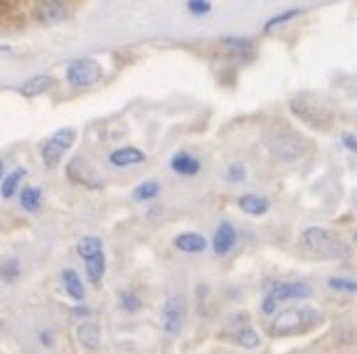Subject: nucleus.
<instances>
[{"label":"nucleus","instance_id":"f704fd0d","mask_svg":"<svg viewBox=\"0 0 357 354\" xmlns=\"http://www.w3.org/2000/svg\"><path fill=\"white\" fill-rule=\"evenodd\" d=\"M340 143H342V148H347V151L357 155V136H352V133H342Z\"/></svg>","mask_w":357,"mask_h":354},{"label":"nucleus","instance_id":"9d476101","mask_svg":"<svg viewBox=\"0 0 357 354\" xmlns=\"http://www.w3.org/2000/svg\"><path fill=\"white\" fill-rule=\"evenodd\" d=\"M32 15H35L37 22H43V25H54V22L67 17V6H64L62 0H40Z\"/></svg>","mask_w":357,"mask_h":354},{"label":"nucleus","instance_id":"473e14b6","mask_svg":"<svg viewBox=\"0 0 357 354\" xmlns=\"http://www.w3.org/2000/svg\"><path fill=\"white\" fill-rule=\"evenodd\" d=\"M276 310H279V300L273 295H264V300H261V313L264 315H276Z\"/></svg>","mask_w":357,"mask_h":354},{"label":"nucleus","instance_id":"2f4dec72","mask_svg":"<svg viewBox=\"0 0 357 354\" xmlns=\"http://www.w3.org/2000/svg\"><path fill=\"white\" fill-rule=\"evenodd\" d=\"M37 342H40V347L52 349L54 344H57V332H54V330H50V328H43L40 332H37Z\"/></svg>","mask_w":357,"mask_h":354},{"label":"nucleus","instance_id":"b1692460","mask_svg":"<svg viewBox=\"0 0 357 354\" xmlns=\"http://www.w3.org/2000/svg\"><path fill=\"white\" fill-rule=\"evenodd\" d=\"M158 194H160V185H158L155 180H146V183H141L133 190L131 197H133V202H153Z\"/></svg>","mask_w":357,"mask_h":354},{"label":"nucleus","instance_id":"e433bc0d","mask_svg":"<svg viewBox=\"0 0 357 354\" xmlns=\"http://www.w3.org/2000/svg\"><path fill=\"white\" fill-rule=\"evenodd\" d=\"M352 241H355V246H357V231H355V236H352Z\"/></svg>","mask_w":357,"mask_h":354},{"label":"nucleus","instance_id":"4468645a","mask_svg":"<svg viewBox=\"0 0 357 354\" xmlns=\"http://www.w3.org/2000/svg\"><path fill=\"white\" fill-rule=\"evenodd\" d=\"M77 339L79 344L86 349V352H99L101 347V328L94 323V320H84V323L77 325Z\"/></svg>","mask_w":357,"mask_h":354},{"label":"nucleus","instance_id":"1a4fd4ad","mask_svg":"<svg viewBox=\"0 0 357 354\" xmlns=\"http://www.w3.org/2000/svg\"><path fill=\"white\" fill-rule=\"evenodd\" d=\"M236 229L231 222H220L215 229V234H212V251H215V256H227L231 254V249L236 246Z\"/></svg>","mask_w":357,"mask_h":354},{"label":"nucleus","instance_id":"72a5a7b5","mask_svg":"<svg viewBox=\"0 0 357 354\" xmlns=\"http://www.w3.org/2000/svg\"><path fill=\"white\" fill-rule=\"evenodd\" d=\"M72 313V318H82V320H89V315H91V307L89 305H84V302H74V307L69 310Z\"/></svg>","mask_w":357,"mask_h":354},{"label":"nucleus","instance_id":"393cba45","mask_svg":"<svg viewBox=\"0 0 357 354\" xmlns=\"http://www.w3.org/2000/svg\"><path fill=\"white\" fill-rule=\"evenodd\" d=\"M264 291L268 295H273L279 302L294 300V293H291V281H266L264 283Z\"/></svg>","mask_w":357,"mask_h":354},{"label":"nucleus","instance_id":"ddd939ff","mask_svg":"<svg viewBox=\"0 0 357 354\" xmlns=\"http://www.w3.org/2000/svg\"><path fill=\"white\" fill-rule=\"evenodd\" d=\"M170 170L175 172V175L180 177H195V175H200L202 170V162L200 157H195L192 153H175L173 157H170Z\"/></svg>","mask_w":357,"mask_h":354},{"label":"nucleus","instance_id":"c756f323","mask_svg":"<svg viewBox=\"0 0 357 354\" xmlns=\"http://www.w3.org/2000/svg\"><path fill=\"white\" fill-rule=\"evenodd\" d=\"M328 286L333 291H340V293H357V281H350V278H340V276H333L328 281Z\"/></svg>","mask_w":357,"mask_h":354},{"label":"nucleus","instance_id":"6e6552de","mask_svg":"<svg viewBox=\"0 0 357 354\" xmlns=\"http://www.w3.org/2000/svg\"><path fill=\"white\" fill-rule=\"evenodd\" d=\"M67 177H69V183L82 185V187H86V190H104L101 175L82 155H74L72 160L67 162Z\"/></svg>","mask_w":357,"mask_h":354},{"label":"nucleus","instance_id":"39448f33","mask_svg":"<svg viewBox=\"0 0 357 354\" xmlns=\"http://www.w3.org/2000/svg\"><path fill=\"white\" fill-rule=\"evenodd\" d=\"M101 77H104V69H101V64L96 62V59L79 57L67 64V82L77 88L94 86Z\"/></svg>","mask_w":357,"mask_h":354},{"label":"nucleus","instance_id":"f8f14e48","mask_svg":"<svg viewBox=\"0 0 357 354\" xmlns=\"http://www.w3.org/2000/svg\"><path fill=\"white\" fill-rule=\"evenodd\" d=\"M141 162H146V153L136 146H121V148H116V151L109 153V165L119 167V170L141 165Z\"/></svg>","mask_w":357,"mask_h":354},{"label":"nucleus","instance_id":"c9c22d12","mask_svg":"<svg viewBox=\"0 0 357 354\" xmlns=\"http://www.w3.org/2000/svg\"><path fill=\"white\" fill-rule=\"evenodd\" d=\"M3 170H6V160L0 157V180H3Z\"/></svg>","mask_w":357,"mask_h":354},{"label":"nucleus","instance_id":"bb28decb","mask_svg":"<svg viewBox=\"0 0 357 354\" xmlns=\"http://www.w3.org/2000/svg\"><path fill=\"white\" fill-rule=\"evenodd\" d=\"M17 276H20V261L15 256H6V259L0 261V281L13 283L17 281Z\"/></svg>","mask_w":357,"mask_h":354},{"label":"nucleus","instance_id":"dca6fc26","mask_svg":"<svg viewBox=\"0 0 357 354\" xmlns=\"http://www.w3.org/2000/svg\"><path fill=\"white\" fill-rule=\"evenodd\" d=\"M173 246L180 254H202L207 249V239L197 231H183L173 239Z\"/></svg>","mask_w":357,"mask_h":354},{"label":"nucleus","instance_id":"6ab92c4d","mask_svg":"<svg viewBox=\"0 0 357 354\" xmlns=\"http://www.w3.org/2000/svg\"><path fill=\"white\" fill-rule=\"evenodd\" d=\"M25 175H27L25 167H15L13 172L3 175V180H0V197H3V199L17 197V192H20V185H22V180H25Z\"/></svg>","mask_w":357,"mask_h":354},{"label":"nucleus","instance_id":"7c9ffc66","mask_svg":"<svg viewBox=\"0 0 357 354\" xmlns=\"http://www.w3.org/2000/svg\"><path fill=\"white\" fill-rule=\"evenodd\" d=\"M185 8H188V13H192V15H207V13L212 10V3L210 0H188Z\"/></svg>","mask_w":357,"mask_h":354},{"label":"nucleus","instance_id":"5701e85b","mask_svg":"<svg viewBox=\"0 0 357 354\" xmlns=\"http://www.w3.org/2000/svg\"><path fill=\"white\" fill-rule=\"evenodd\" d=\"M119 310H121V313H126V315L141 313V310H143L141 295H138V293H133V291H121V293H119Z\"/></svg>","mask_w":357,"mask_h":354},{"label":"nucleus","instance_id":"2eb2a0df","mask_svg":"<svg viewBox=\"0 0 357 354\" xmlns=\"http://www.w3.org/2000/svg\"><path fill=\"white\" fill-rule=\"evenodd\" d=\"M225 49L239 62H252L254 59V42L247 37H222Z\"/></svg>","mask_w":357,"mask_h":354},{"label":"nucleus","instance_id":"7ed1b4c3","mask_svg":"<svg viewBox=\"0 0 357 354\" xmlns=\"http://www.w3.org/2000/svg\"><path fill=\"white\" fill-rule=\"evenodd\" d=\"M264 146L281 162H296L305 153V141L291 128H268L264 133Z\"/></svg>","mask_w":357,"mask_h":354},{"label":"nucleus","instance_id":"f03ea898","mask_svg":"<svg viewBox=\"0 0 357 354\" xmlns=\"http://www.w3.org/2000/svg\"><path fill=\"white\" fill-rule=\"evenodd\" d=\"M303 246L313 254L323 256V259H335V261H350L352 249L350 244L335 236L333 231L321 229V226H308L303 231Z\"/></svg>","mask_w":357,"mask_h":354},{"label":"nucleus","instance_id":"cd10ccee","mask_svg":"<svg viewBox=\"0 0 357 354\" xmlns=\"http://www.w3.org/2000/svg\"><path fill=\"white\" fill-rule=\"evenodd\" d=\"M247 180V165L244 162H229L227 165V170H225V183H229V185H239V183H244Z\"/></svg>","mask_w":357,"mask_h":354},{"label":"nucleus","instance_id":"20e7f679","mask_svg":"<svg viewBox=\"0 0 357 354\" xmlns=\"http://www.w3.org/2000/svg\"><path fill=\"white\" fill-rule=\"evenodd\" d=\"M77 141V130L74 128H59L54 130L52 136L43 143L40 148V157H43V165L45 167H57L59 160L67 155V151L74 146Z\"/></svg>","mask_w":357,"mask_h":354},{"label":"nucleus","instance_id":"f3484780","mask_svg":"<svg viewBox=\"0 0 357 354\" xmlns=\"http://www.w3.org/2000/svg\"><path fill=\"white\" fill-rule=\"evenodd\" d=\"M84 271H86V281H89L91 286H101V281H104V276H106L104 249L96 251V254L89 256V259H84Z\"/></svg>","mask_w":357,"mask_h":354},{"label":"nucleus","instance_id":"9b49d317","mask_svg":"<svg viewBox=\"0 0 357 354\" xmlns=\"http://www.w3.org/2000/svg\"><path fill=\"white\" fill-rule=\"evenodd\" d=\"M59 283H62V291L69 300H74V302L86 300V286L74 268H62V273H59Z\"/></svg>","mask_w":357,"mask_h":354},{"label":"nucleus","instance_id":"423d86ee","mask_svg":"<svg viewBox=\"0 0 357 354\" xmlns=\"http://www.w3.org/2000/svg\"><path fill=\"white\" fill-rule=\"evenodd\" d=\"M185 320H188V300L183 295H170L160 307V323H163L165 334H170V337L180 334V330L185 328Z\"/></svg>","mask_w":357,"mask_h":354},{"label":"nucleus","instance_id":"aec40b11","mask_svg":"<svg viewBox=\"0 0 357 354\" xmlns=\"http://www.w3.org/2000/svg\"><path fill=\"white\" fill-rule=\"evenodd\" d=\"M52 84H54V79L47 77V74H43V77H32V79H27V82H22L20 86H17V94L27 96V99H35V96L50 91V88H52Z\"/></svg>","mask_w":357,"mask_h":354},{"label":"nucleus","instance_id":"a211bd4d","mask_svg":"<svg viewBox=\"0 0 357 354\" xmlns=\"http://www.w3.org/2000/svg\"><path fill=\"white\" fill-rule=\"evenodd\" d=\"M17 204H20V209L27 214L40 212V209H43V190L37 187V185L20 187V192H17Z\"/></svg>","mask_w":357,"mask_h":354},{"label":"nucleus","instance_id":"c85d7f7f","mask_svg":"<svg viewBox=\"0 0 357 354\" xmlns=\"http://www.w3.org/2000/svg\"><path fill=\"white\" fill-rule=\"evenodd\" d=\"M298 15H301V10H298V8H291V10H284V13H279V15L268 17V20L264 22V32H271L273 27L284 25V22L294 20V17H298Z\"/></svg>","mask_w":357,"mask_h":354},{"label":"nucleus","instance_id":"0eeeda50","mask_svg":"<svg viewBox=\"0 0 357 354\" xmlns=\"http://www.w3.org/2000/svg\"><path fill=\"white\" fill-rule=\"evenodd\" d=\"M289 109L296 118L305 121V123L313 125V128H328V125H331V114H328L321 104H313L308 96H294Z\"/></svg>","mask_w":357,"mask_h":354},{"label":"nucleus","instance_id":"f257e3e1","mask_svg":"<svg viewBox=\"0 0 357 354\" xmlns=\"http://www.w3.org/2000/svg\"><path fill=\"white\" fill-rule=\"evenodd\" d=\"M323 315L315 310V307H289V310H281V313L273 315L271 320V334L273 337H289V334H301L313 330L315 325L321 323Z\"/></svg>","mask_w":357,"mask_h":354},{"label":"nucleus","instance_id":"412c9836","mask_svg":"<svg viewBox=\"0 0 357 354\" xmlns=\"http://www.w3.org/2000/svg\"><path fill=\"white\" fill-rule=\"evenodd\" d=\"M236 204H239V209H242L244 214H249V217H261V214H266L268 207H271L266 197H261V194H254V192L242 194V197L236 199Z\"/></svg>","mask_w":357,"mask_h":354},{"label":"nucleus","instance_id":"a878e982","mask_svg":"<svg viewBox=\"0 0 357 354\" xmlns=\"http://www.w3.org/2000/svg\"><path fill=\"white\" fill-rule=\"evenodd\" d=\"M104 249V241L99 239V236H82V239L77 241V254H79V259L84 261V259H89V256H94L96 251H101Z\"/></svg>","mask_w":357,"mask_h":354},{"label":"nucleus","instance_id":"4be33fe9","mask_svg":"<svg viewBox=\"0 0 357 354\" xmlns=\"http://www.w3.org/2000/svg\"><path fill=\"white\" fill-rule=\"evenodd\" d=\"M231 339H234V342L239 344V347H244V349H257L259 344H261V334H259L254 328H249V325L236 328L234 334H231Z\"/></svg>","mask_w":357,"mask_h":354}]
</instances>
